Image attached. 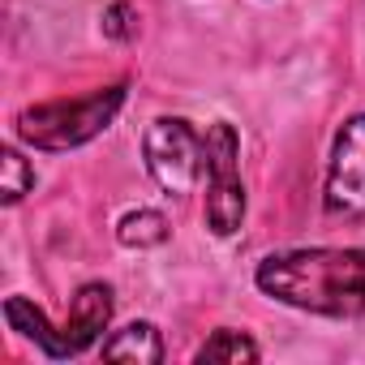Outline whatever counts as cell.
Instances as JSON below:
<instances>
[{
  "mask_svg": "<svg viewBox=\"0 0 365 365\" xmlns=\"http://www.w3.org/2000/svg\"><path fill=\"white\" fill-rule=\"evenodd\" d=\"M258 288L292 309L356 318L365 309V250H292L258 262Z\"/></svg>",
  "mask_w": 365,
  "mask_h": 365,
  "instance_id": "6da1fadb",
  "label": "cell"
},
{
  "mask_svg": "<svg viewBox=\"0 0 365 365\" xmlns=\"http://www.w3.org/2000/svg\"><path fill=\"white\" fill-rule=\"evenodd\" d=\"M5 318L18 335L35 339L43 348V356L52 361H65V356H78L86 352L112 322V288L108 284H82L78 297H73V309H69V322L65 327H52L43 318V309H35L26 297H9L5 301Z\"/></svg>",
  "mask_w": 365,
  "mask_h": 365,
  "instance_id": "7a4b0ae2",
  "label": "cell"
},
{
  "mask_svg": "<svg viewBox=\"0 0 365 365\" xmlns=\"http://www.w3.org/2000/svg\"><path fill=\"white\" fill-rule=\"evenodd\" d=\"M125 82L120 86H103L86 99H52V103H35L18 116V138L39 146V150H69V146H82L91 138H99L120 103H125Z\"/></svg>",
  "mask_w": 365,
  "mask_h": 365,
  "instance_id": "3957f363",
  "label": "cell"
},
{
  "mask_svg": "<svg viewBox=\"0 0 365 365\" xmlns=\"http://www.w3.org/2000/svg\"><path fill=\"white\" fill-rule=\"evenodd\" d=\"M241 138L232 125H211L202 138V172H207V228L215 237H232L245 220V185H241Z\"/></svg>",
  "mask_w": 365,
  "mask_h": 365,
  "instance_id": "277c9868",
  "label": "cell"
},
{
  "mask_svg": "<svg viewBox=\"0 0 365 365\" xmlns=\"http://www.w3.org/2000/svg\"><path fill=\"white\" fill-rule=\"evenodd\" d=\"M142 155H146L150 176L159 180V190H168V194H190L194 180L202 176V138L180 116L150 120V129L142 138Z\"/></svg>",
  "mask_w": 365,
  "mask_h": 365,
  "instance_id": "5b68a950",
  "label": "cell"
},
{
  "mask_svg": "<svg viewBox=\"0 0 365 365\" xmlns=\"http://www.w3.org/2000/svg\"><path fill=\"white\" fill-rule=\"evenodd\" d=\"M322 207L335 220H365V116H348L335 133Z\"/></svg>",
  "mask_w": 365,
  "mask_h": 365,
  "instance_id": "8992f818",
  "label": "cell"
},
{
  "mask_svg": "<svg viewBox=\"0 0 365 365\" xmlns=\"http://www.w3.org/2000/svg\"><path fill=\"white\" fill-rule=\"evenodd\" d=\"M103 356L108 361H138V365H159L163 361V339L150 322H129L116 335L103 339Z\"/></svg>",
  "mask_w": 365,
  "mask_h": 365,
  "instance_id": "52a82bcc",
  "label": "cell"
},
{
  "mask_svg": "<svg viewBox=\"0 0 365 365\" xmlns=\"http://www.w3.org/2000/svg\"><path fill=\"white\" fill-rule=\"evenodd\" d=\"M116 237H120V245H129V250H150V245H163V241H168V220H163L159 211H133V215L120 220Z\"/></svg>",
  "mask_w": 365,
  "mask_h": 365,
  "instance_id": "ba28073f",
  "label": "cell"
},
{
  "mask_svg": "<svg viewBox=\"0 0 365 365\" xmlns=\"http://www.w3.org/2000/svg\"><path fill=\"white\" fill-rule=\"evenodd\" d=\"M198 361H258V344L241 331H215L202 348H198Z\"/></svg>",
  "mask_w": 365,
  "mask_h": 365,
  "instance_id": "9c48e42d",
  "label": "cell"
},
{
  "mask_svg": "<svg viewBox=\"0 0 365 365\" xmlns=\"http://www.w3.org/2000/svg\"><path fill=\"white\" fill-rule=\"evenodd\" d=\"M0 168H5V185H0V198L14 207V202H22V194H31V185H35V168H31V163L22 159V150H14V146L0 150Z\"/></svg>",
  "mask_w": 365,
  "mask_h": 365,
  "instance_id": "30bf717a",
  "label": "cell"
},
{
  "mask_svg": "<svg viewBox=\"0 0 365 365\" xmlns=\"http://www.w3.org/2000/svg\"><path fill=\"white\" fill-rule=\"evenodd\" d=\"M133 31H138V14H133V5L116 0V5L103 9V35H112V39H129Z\"/></svg>",
  "mask_w": 365,
  "mask_h": 365,
  "instance_id": "8fae6325",
  "label": "cell"
}]
</instances>
